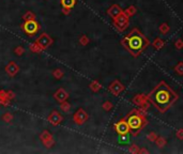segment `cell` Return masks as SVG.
Wrapping results in <instances>:
<instances>
[{"instance_id":"1","label":"cell","mask_w":183,"mask_h":154,"mask_svg":"<svg viewBox=\"0 0 183 154\" xmlns=\"http://www.w3.org/2000/svg\"><path fill=\"white\" fill-rule=\"evenodd\" d=\"M150 102L160 112H165L177 101L178 95L166 83H160L148 95Z\"/></svg>"},{"instance_id":"2","label":"cell","mask_w":183,"mask_h":154,"mask_svg":"<svg viewBox=\"0 0 183 154\" xmlns=\"http://www.w3.org/2000/svg\"><path fill=\"white\" fill-rule=\"evenodd\" d=\"M122 43L133 56H138L144 48L148 46L147 38L137 29H134L127 37H125Z\"/></svg>"},{"instance_id":"3","label":"cell","mask_w":183,"mask_h":154,"mask_svg":"<svg viewBox=\"0 0 183 154\" xmlns=\"http://www.w3.org/2000/svg\"><path fill=\"white\" fill-rule=\"evenodd\" d=\"M127 124L130 126V132H132V134L136 135L138 132L141 131V129L146 124V119L143 115L137 110H132L127 116Z\"/></svg>"},{"instance_id":"4","label":"cell","mask_w":183,"mask_h":154,"mask_svg":"<svg viewBox=\"0 0 183 154\" xmlns=\"http://www.w3.org/2000/svg\"><path fill=\"white\" fill-rule=\"evenodd\" d=\"M21 28H23V31L26 34L29 35V37H32V35L37 34L39 29H40V25H39L37 19H34V20H26L21 25Z\"/></svg>"},{"instance_id":"5","label":"cell","mask_w":183,"mask_h":154,"mask_svg":"<svg viewBox=\"0 0 183 154\" xmlns=\"http://www.w3.org/2000/svg\"><path fill=\"white\" fill-rule=\"evenodd\" d=\"M53 42H54V41H53V38H50V35H48L47 33H45V32L42 33V34L37 38V41H35V43H37L43 50L49 47L50 45L53 44Z\"/></svg>"},{"instance_id":"6","label":"cell","mask_w":183,"mask_h":154,"mask_svg":"<svg viewBox=\"0 0 183 154\" xmlns=\"http://www.w3.org/2000/svg\"><path fill=\"white\" fill-rule=\"evenodd\" d=\"M40 139H41V141H42V143L44 144L46 148H52L55 143L53 135L48 131H43L40 135Z\"/></svg>"},{"instance_id":"7","label":"cell","mask_w":183,"mask_h":154,"mask_svg":"<svg viewBox=\"0 0 183 154\" xmlns=\"http://www.w3.org/2000/svg\"><path fill=\"white\" fill-rule=\"evenodd\" d=\"M115 129L117 131V133L120 135H125L130 132V126L127 124V121H125V120H121L118 123H116Z\"/></svg>"},{"instance_id":"8","label":"cell","mask_w":183,"mask_h":154,"mask_svg":"<svg viewBox=\"0 0 183 154\" xmlns=\"http://www.w3.org/2000/svg\"><path fill=\"white\" fill-rule=\"evenodd\" d=\"M73 119L76 124L80 125V124L85 123V122L87 121V119H88V115H87V112L84 109H78L75 112V115H74Z\"/></svg>"},{"instance_id":"9","label":"cell","mask_w":183,"mask_h":154,"mask_svg":"<svg viewBox=\"0 0 183 154\" xmlns=\"http://www.w3.org/2000/svg\"><path fill=\"white\" fill-rule=\"evenodd\" d=\"M63 118L60 115V112H58L57 110H54V111L50 112V115L48 116V121H49L50 124H53L54 126H57L62 122Z\"/></svg>"},{"instance_id":"10","label":"cell","mask_w":183,"mask_h":154,"mask_svg":"<svg viewBox=\"0 0 183 154\" xmlns=\"http://www.w3.org/2000/svg\"><path fill=\"white\" fill-rule=\"evenodd\" d=\"M4 70H6L7 74H8L9 76L14 77L19 72V66H18V64L16 63V62L11 61V62H9V63L7 64L6 69H4Z\"/></svg>"},{"instance_id":"11","label":"cell","mask_w":183,"mask_h":154,"mask_svg":"<svg viewBox=\"0 0 183 154\" xmlns=\"http://www.w3.org/2000/svg\"><path fill=\"white\" fill-rule=\"evenodd\" d=\"M54 97L57 102L62 103L67 100V97H69V93H67L64 89H58L56 92L54 93Z\"/></svg>"},{"instance_id":"12","label":"cell","mask_w":183,"mask_h":154,"mask_svg":"<svg viewBox=\"0 0 183 154\" xmlns=\"http://www.w3.org/2000/svg\"><path fill=\"white\" fill-rule=\"evenodd\" d=\"M10 102H11V100L8 96V92L6 90H0V104L3 106H8L10 105Z\"/></svg>"},{"instance_id":"13","label":"cell","mask_w":183,"mask_h":154,"mask_svg":"<svg viewBox=\"0 0 183 154\" xmlns=\"http://www.w3.org/2000/svg\"><path fill=\"white\" fill-rule=\"evenodd\" d=\"M76 3V0H61V6L62 8L66 9H72Z\"/></svg>"},{"instance_id":"14","label":"cell","mask_w":183,"mask_h":154,"mask_svg":"<svg viewBox=\"0 0 183 154\" xmlns=\"http://www.w3.org/2000/svg\"><path fill=\"white\" fill-rule=\"evenodd\" d=\"M23 19H24V21H26V20H34V19H37V17H35V14H33L31 11H28V12H26V13L23 15Z\"/></svg>"},{"instance_id":"15","label":"cell","mask_w":183,"mask_h":154,"mask_svg":"<svg viewBox=\"0 0 183 154\" xmlns=\"http://www.w3.org/2000/svg\"><path fill=\"white\" fill-rule=\"evenodd\" d=\"M2 121L6 122V123H10V122L13 120V115L11 114V112H6L3 116H2Z\"/></svg>"},{"instance_id":"16","label":"cell","mask_w":183,"mask_h":154,"mask_svg":"<svg viewBox=\"0 0 183 154\" xmlns=\"http://www.w3.org/2000/svg\"><path fill=\"white\" fill-rule=\"evenodd\" d=\"M29 49H30L32 52H37V54H38V52H41L43 50L42 48H41V47L37 44V43H33V44H31L30 46H29Z\"/></svg>"},{"instance_id":"17","label":"cell","mask_w":183,"mask_h":154,"mask_svg":"<svg viewBox=\"0 0 183 154\" xmlns=\"http://www.w3.org/2000/svg\"><path fill=\"white\" fill-rule=\"evenodd\" d=\"M60 107H61V109L63 110L64 112H69V111H70V109H71V105H70L67 102H66V101L61 103V105H60Z\"/></svg>"},{"instance_id":"18","label":"cell","mask_w":183,"mask_h":154,"mask_svg":"<svg viewBox=\"0 0 183 154\" xmlns=\"http://www.w3.org/2000/svg\"><path fill=\"white\" fill-rule=\"evenodd\" d=\"M53 76H54L56 79H60L62 76H63V72H62L61 70L57 69V70H55V71L53 72Z\"/></svg>"},{"instance_id":"19","label":"cell","mask_w":183,"mask_h":154,"mask_svg":"<svg viewBox=\"0 0 183 154\" xmlns=\"http://www.w3.org/2000/svg\"><path fill=\"white\" fill-rule=\"evenodd\" d=\"M24 52H25V49H24L23 46H17L14 49V54H15L16 56H21Z\"/></svg>"},{"instance_id":"20","label":"cell","mask_w":183,"mask_h":154,"mask_svg":"<svg viewBox=\"0 0 183 154\" xmlns=\"http://www.w3.org/2000/svg\"><path fill=\"white\" fill-rule=\"evenodd\" d=\"M8 96H9V98H10V100L12 101L14 97H15V93H14L13 91H11V90H10V91H8Z\"/></svg>"},{"instance_id":"21","label":"cell","mask_w":183,"mask_h":154,"mask_svg":"<svg viewBox=\"0 0 183 154\" xmlns=\"http://www.w3.org/2000/svg\"><path fill=\"white\" fill-rule=\"evenodd\" d=\"M87 42H88V40H87V38H85V37H83L80 38V43L83 45H86L87 44Z\"/></svg>"},{"instance_id":"22","label":"cell","mask_w":183,"mask_h":154,"mask_svg":"<svg viewBox=\"0 0 183 154\" xmlns=\"http://www.w3.org/2000/svg\"><path fill=\"white\" fill-rule=\"evenodd\" d=\"M62 12H63V14H69L70 13V9H66V8H63L62 9Z\"/></svg>"}]
</instances>
